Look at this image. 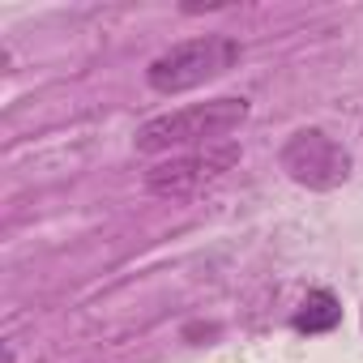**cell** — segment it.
I'll list each match as a JSON object with an SVG mask.
<instances>
[{
  "instance_id": "1",
  "label": "cell",
  "mask_w": 363,
  "mask_h": 363,
  "mask_svg": "<svg viewBox=\"0 0 363 363\" xmlns=\"http://www.w3.org/2000/svg\"><path fill=\"white\" fill-rule=\"evenodd\" d=\"M248 99L223 94V99H206V103H189L175 107L167 116H154L137 128L133 145L141 154H184L197 145H214V141H231V133L248 120Z\"/></svg>"
},
{
  "instance_id": "2",
  "label": "cell",
  "mask_w": 363,
  "mask_h": 363,
  "mask_svg": "<svg viewBox=\"0 0 363 363\" xmlns=\"http://www.w3.org/2000/svg\"><path fill=\"white\" fill-rule=\"evenodd\" d=\"M235 65H240V43L231 35H197L184 43H171L162 56H154L145 69V82L158 94H184L231 73Z\"/></svg>"
},
{
  "instance_id": "3",
  "label": "cell",
  "mask_w": 363,
  "mask_h": 363,
  "mask_svg": "<svg viewBox=\"0 0 363 363\" xmlns=\"http://www.w3.org/2000/svg\"><path fill=\"white\" fill-rule=\"evenodd\" d=\"M235 162H240V145L235 141H214V145L184 150V154H167V158H158L145 171V193L167 197V201L197 197L210 184H218Z\"/></svg>"
},
{
  "instance_id": "4",
  "label": "cell",
  "mask_w": 363,
  "mask_h": 363,
  "mask_svg": "<svg viewBox=\"0 0 363 363\" xmlns=\"http://www.w3.org/2000/svg\"><path fill=\"white\" fill-rule=\"evenodd\" d=\"M282 171L299 189L329 193L350 179V150L337 137H329L325 128H299L282 145Z\"/></svg>"
},
{
  "instance_id": "5",
  "label": "cell",
  "mask_w": 363,
  "mask_h": 363,
  "mask_svg": "<svg viewBox=\"0 0 363 363\" xmlns=\"http://www.w3.org/2000/svg\"><path fill=\"white\" fill-rule=\"evenodd\" d=\"M342 320V308H337V299L329 295V291H312L308 299H303V308L295 312V329L299 333H325V329H333Z\"/></svg>"
}]
</instances>
